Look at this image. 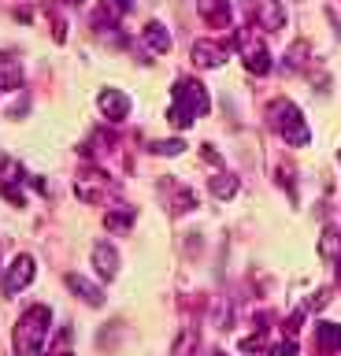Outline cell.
<instances>
[{
	"label": "cell",
	"instance_id": "obj_9",
	"mask_svg": "<svg viewBox=\"0 0 341 356\" xmlns=\"http://www.w3.org/2000/svg\"><path fill=\"white\" fill-rule=\"evenodd\" d=\"M104 186H108V178L104 175H85V178H74V197L85 200V204H101L104 200Z\"/></svg>",
	"mask_w": 341,
	"mask_h": 356
},
{
	"label": "cell",
	"instance_id": "obj_8",
	"mask_svg": "<svg viewBox=\"0 0 341 356\" xmlns=\"http://www.w3.org/2000/svg\"><path fill=\"white\" fill-rule=\"evenodd\" d=\"M97 104H101V111L112 122L119 119H126L130 115V97L126 93H119V89H101V97H97Z\"/></svg>",
	"mask_w": 341,
	"mask_h": 356
},
{
	"label": "cell",
	"instance_id": "obj_1",
	"mask_svg": "<svg viewBox=\"0 0 341 356\" xmlns=\"http://www.w3.org/2000/svg\"><path fill=\"white\" fill-rule=\"evenodd\" d=\"M49 334H52V308L49 305H30L23 316H19L15 334H12L15 356H38L45 349Z\"/></svg>",
	"mask_w": 341,
	"mask_h": 356
},
{
	"label": "cell",
	"instance_id": "obj_4",
	"mask_svg": "<svg viewBox=\"0 0 341 356\" xmlns=\"http://www.w3.org/2000/svg\"><path fill=\"white\" fill-rule=\"evenodd\" d=\"M34 275H38V260H34L30 252H19L15 260L4 267V293H8V297L23 293V289L34 282Z\"/></svg>",
	"mask_w": 341,
	"mask_h": 356
},
{
	"label": "cell",
	"instance_id": "obj_2",
	"mask_svg": "<svg viewBox=\"0 0 341 356\" xmlns=\"http://www.w3.org/2000/svg\"><path fill=\"white\" fill-rule=\"evenodd\" d=\"M208 108H212V97H208V89L201 82H193V78H178L171 89V122L178 130H185L193 119L208 115Z\"/></svg>",
	"mask_w": 341,
	"mask_h": 356
},
{
	"label": "cell",
	"instance_id": "obj_7",
	"mask_svg": "<svg viewBox=\"0 0 341 356\" xmlns=\"http://www.w3.org/2000/svg\"><path fill=\"white\" fill-rule=\"evenodd\" d=\"M93 267H97V275H101V278H108V282L119 275V249L112 241H97L93 245Z\"/></svg>",
	"mask_w": 341,
	"mask_h": 356
},
{
	"label": "cell",
	"instance_id": "obj_14",
	"mask_svg": "<svg viewBox=\"0 0 341 356\" xmlns=\"http://www.w3.org/2000/svg\"><path fill=\"white\" fill-rule=\"evenodd\" d=\"M134 219H138V211L126 208V204L104 211V227H108V234H126L130 227H134Z\"/></svg>",
	"mask_w": 341,
	"mask_h": 356
},
{
	"label": "cell",
	"instance_id": "obj_5",
	"mask_svg": "<svg viewBox=\"0 0 341 356\" xmlns=\"http://www.w3.org/2000/svg\"><path fill=\"white\" fill-rule=\"evenodd\" d=\"M63 282H67L71 293H74V297H82L90 308H101V305H104V289L97 286L93 278H85V275H78V271H71L67 278H63Z\"/></svg>",
	"mask_w": 341,
	"mask_h": 356
},
{
	"label": "cell",
	"instance_id": "obj_18",
	"mask_svg": "<svg viewBox=\"0 0 341 356\" xmlns=\"http://www.w3.org/2000/svg\"><path fill=\"white\" fill-rule=\"evenodd\" d=\"M0 193H4V200H12L15 208H23V204H26L23 182H0Z\"/></svg>",
	"mask_w": 341,
	"mask_h": 356
},
{
	"label": "cell",
	"instance_id": "obj_15",
	"mask_svg": "<svg viewBox=\"0 0 341 356\" xmlns=\"http://www.w3.org/2000/svg\"><path fill=\"white\" fill-rule=\"evenodd\" d=\"M315 345L323 353L341 349V323H315Z\"/></svg>",
	"mask_w": 341,
	"mask_h": 356
},
{
	"label": "cell",
	"instance_id": "obj_19",
	"mask_svg": "<svg viewBox=\"0 0 341 356\" xmlns=\"http://www.w3.org/2000/svg\"><path fill=\"white\" fill-rule=\"evenodd\" d=\"M197 353V330H182V338L174 341V356H193Z\"/></svg>",
	"mask_w": 341,
	"mask_h": 356
},
{
	"label": "cell",
	"instance_id": "obj_21",
	"mask_svg": "<svg viewBox=\"0 0 341 356\" xmlns=\"http://www.w3.org/2000/svg\"><path fill=\"white\" fill-rule=\"evenodd\" d=\"M193 208H197V197L190 193V189H178V197H174V211L182 216V211H193Z\"/></svg>",
	"mask_w": 341,
	"mask_h": 356
},
{
	"label": "cell",
	"instance_id": "obj_17",
	"mask_svg": "<svg viewBox=\"0 0 341 356\" xmlns=\"http://www.w3.org/2000/svg\"><path fill=\"white\" fill-rule=\"evenodd\" d=\"M208 189H212L215 200H230V197L238 193V178L230 175V171H223V175H215L212 182H208Z\"/></svg>",
	"mask_w": 341,
	"mask_h": 356
},
{
	"label": "cell",
	"instance_id": "obj_10",
	"mask_svg": "<svg viewBox=\"0 0 341 356\" xmlns=\"http://www.w3.org/2000/svg\"><path fill=\"white\" fill-rule=\"evenodd\" d=\"M197 11L208 26H230V0H197Z\"/></svg>",
	"mask_w": 341,
	"mask_h": 356
},
{
	"label": "cell",
	"instance_id": "obj_20",
	"mask_svg": "<svg viewBox=\"0 0 341 356\" xmlns=\"http://www.w3.org/2000/svg\"><path fill=\"white\" fill-rule=\"evenodd\" d=\"M152 152H160V156H178V152H185V141H156L152 145Z\"/></svg>",
	"mask_w": 341,
	"mask_h": 356
},
{
	"label": "cell",
	"instance_id": "obj_22",
	"mask_svg": "<svg viewBox=\"0 0 341 356\" xmlns=\"http://www.w3.org/2000/svg\"><path fill=\"white\" fill-rule=\"evenodd\" d=\"M104 8L112 11V15H126V11H130V0H104Z\"/></svg>",
	"mask_w": 341,
	"mask_h": 356
},
{
	"label": "cell",
	"instance_id": "obj_24",
	"mask_svg": "<svg viewBox=\"0 0 341 356\" xmlns=\"http://www.w3.org/2000/svg\"><path fill=\"white\" fill-rule=\"evenodd\" d=\"M338 160H341V152H338Z\"/></svg>",
	"mask_w": 341,
	"mask_h": 356
},
{
	"label": "cell",
	"instance_id": "obj_13",
	"mask_svg": "<svg viewBox=\"0 0 341 356\" xmlns=\"http://www.w3.org/2000/svg\"><path fill=\"white\" fill-rule=\"evenodd\" d=\"M141 41H145L156 56H167V52H171V33H167V26H163V22H149V26L141 30Z\"/></svg>",
	"mask_w": 341,
	"mask_h": 356
},
{
	"label": "cell",
	"instance_id": "obj_6",
	"mask_svg": "<svg viewBox=\"0 0 341 356\" xmlns=\"http://www.w3.org/2000/svg\"><path fill=\"white\" fill-rule=\"evenodd\" d=\"M249 8H252V15H256V22L263 30H282L285 26V11L278 0H249Z\"/></svg>",
	"mask_w": 341,
	"mask_h": 356
},
{
	"label": "cell",
	"instance_id": "obj_12",
	"mask_svg": "<svg viewBox=\"0 0 341 356\" xmlns=\"http://www.w3.org/2000/svg\"><path fill=\"white\" fill-rule=\"evenodd\" d=\"M241 56H245V67H249L252 74H267V71H271V52L263 49L260 41L241 44Z\"/></svg>",
	"mask_w": 341,
	"mask_h": 356
},
{
	"label": "cell",
	"instance_id": "obj_11",
	"mask_svg": "<svg viewBox=\"0 0 341 356\" xmlns=\"http://www.w3.org/2000/svg\"><path fill=\"white\" fill-rule=\"evenodd\" d=\"M226 60V44H215V41H197L193 44V63L204 67V71H212Z\"/></svg>",
	"mask_w": 341,
	"mask_h": 356
},
{
	"label": "cell",
	"instance_id": "obj_23",
	"mask_svg": "<svg viewBox=\"0 0 341 356\" xmlns=\"http://www.w3.org/2000/svg\"><path fill=\"white\" fill-rule=\"evenodd\" d=\"M60 356H74V353H60Z\"/></svg>",
	"mask_w": 341,
	"mask_h": 356
},
{
	"label": "cell",
	"instance_id": "obj_3",
	"mask_svg": "<svg viewBox=\"0 0 341 356\" xmlns=\"http://www.w3.org/2000/svg\"><path fill=\"white\" fill-rule=\"evenodd\" d=\"M271 127L278 130V138L285 145H293V149H304V145L312 141V130H308L301 108H297L293 100H285V97H278L271 104Z\"/></svg>",
	"mask_w": 341,
	"mask_h": 356
},
{
	"label": "cell",
	"instance_id": "obj_16",
	"mask_svg": "<svg viewBox=\"0 0 341 356\" xmlns=\"http://www.w3.org/2000/svg\"><path fill=\"white\" fill-rule=\"evenodd\" d=\"M319 252H323V260H330V264L341 267V234H338L334 227L323 230V238H319Z\"/></svg>",
	"mask_w": 341,
	"mask_h": 356
}]
</instances>
